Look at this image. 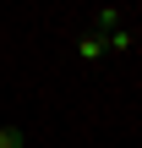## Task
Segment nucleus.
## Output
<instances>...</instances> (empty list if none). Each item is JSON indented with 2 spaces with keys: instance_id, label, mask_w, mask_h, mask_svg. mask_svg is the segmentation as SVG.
I'll list each match as a JSON object with an SVG mask.
<instances>
[{
  "instance_id": "1",
  "label": "nucleus",
  "mask_w": 142,
  "mask_h": 148,
  "mask_svg": "<svg viewBox=\"0 0 142 148\" xmlns=\"http://www.w3.org/2000/svg\"><path fill=\"white\" fill-rule=\"evenodd\" d=\"M131 49H137V33H131V27L104 33V55H131Z\"/></svg>"
},
{
  "instance_id": "2",
  "label": "nucleus",
  "mask_w": 142,
  "mask_h": 148,
  "mask_svg": "<svg viewBox=\"0 0 142 148\" xmlns=\"http://www.w3.org/2000/svg\"><path fill=\"white\" fill-rule=\"evenodd\" d=\"M77 60H82V66H99V60H104V38H99V33H82V38H77Z\"/></svg>"
},
{
  "instance_id": "3",
  "label": "nucleus",
  "mask_w": 142,
  "mask_h": 148,
  "mask_svg": "<svg viewBox=\"0 0 142 148\" xmlns=\"http://www.w3.org/2000/svg\"><path fill=\"white\" fill-rule=\"evenodd\" d=\"M115 27H120V5H104V11H99V27H93V33L104 38V33H115Z\"/></svg>"
},
{
  "instance_id": "4",
  "label": "nucleus",
  "mask_w": 142,
  "mask_h": 148,
  "mask_svg": "<svg viewBox=\"0 0 142 148\" xmlns=\"http://www.w3.org/2000/svg\"><path fill=\"white\" fill-rule=\"evenodd\" d=\"M0 148H27V132L22 126H0Z\"/></svg>"
}]
</instances>
